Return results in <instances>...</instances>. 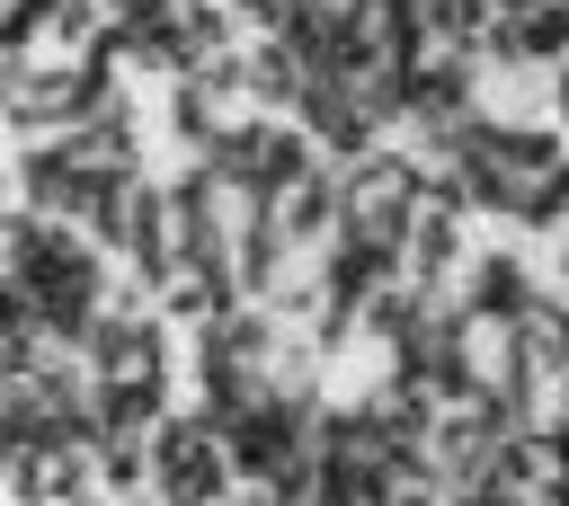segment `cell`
Masks as SVG:
<instances>
[{
  "label": "cell",
  "mask_w": 569,
  "mask_h": 506,
  "mask_svg": "<svg viewBox=\"0 0 569 506\" xmlns=\"http://www.w3.org/2000/svg\"><path fill=\"white\" fill-rule=\"evenodd\" d=\"M151 488H160L169 506H222V497L240 488V462H231V435H222L213 417H196V408H178V417L160 426V470H151Z\"/></svg>",
  "instance_id": "7a4b0ae2"
},
{
  "label": "cell",
  "mask_w": 569,
  "mask_h": 506,
  "mask_svg": "<svg viewBox=\"0 0 569 506\" xmlns=\"http://www.w3.org/2000/svg\"><path fill=\"white\" fill-rule=\"evenodd\" d=\"M551 115H560V124H569V62H560V71H551Z\"/></svg>",
  "instance_id": "52a82bcc"
},
{
  "label": "cell",
  "mask_w": 569,
  "mask_h": 506,
  "mask_svg": "<svg viewBox=\"0 0 569 506\" xmlns=\"http://www.w3.org/2000/svg\"><path fill=\"white\" fill-rule=\"evenodd\" d=\"M560 293H569V231H560Z\"/></svg>",
  "instance_id": "ba28073f"
},
{
  "label": "cell",
  "mask_w": 569,
  "mask_h": 506,
  "mask_svg": "<svg viewBox=\"0 0 569 506\" xmlns=\"http://www.w3.org/2000/svg\"><path fill=\"white\" fill-rule=\"evenodd\" d=\"M276 231H284L302 257H320V249L347 231V169H338V160H320L311 178H293V186L276 195Z\"/></svg>",
  "instance_id": "277c9868"
},
{
  "label": "cell",
  "mask_w": 569,
  "mask_h": 506,
  "mask_svg": "<svg viewBox=\"0 0 569 506\" xmlns=\"http://www.w3.org/2000/svg\"><path fill=\"white\" fill-rule=\"evenodd\" d=\"M338 169H347V231L400 249L409 222H418V204H427V178H436V169H427L418 151H400V142H373L365 160H338Z\"/></svg>",
  "instance_id": "6da1fadb"
},
{
  "label": "cell",
  "mask_w": 569,
  "mask_h": 506,
  "mask_svg": "<svg viewBox=\"0 0 569 506\" xmlns=\"http://www.w3.org/2000/svg\"><path fill=\"white\" fill-rule=\"evenodd\" d=\"M222 506H284V497H276V488H258V479H240V488H231Z\"/></svg>",
  "instance_id": "8992f818"
},
{
  "label": "cell",
  "mask_w": 569,
  "mask_h": 506,
  "mask_svg": "<svg viewBox=\"0 0 569 506\" xmlns=\"http://www.w3.org/2000/svg\"><path fill=\"white\" fill-rule=\"evenodd\" d=\"M453 293H462V311H471V320L516 328L551 284L533 275V257H525V249H471V266H462V284H453Z\"/></svg>",
  "instance_id": "3957f363"
},
{
  "label": "cell",
  "mask_w": 569,
  "mask_h": 506,
  "mask_svg": "<svg viewBox=\"0 0 569 506\" xmlns=\"http://www.w3.org/2000/svg\"><path fill=\"white\" fill-rule=\"evenodd\" d=\"M62 142H71L89 169H142V124H133V98H124V89H116L98 115H80Z\"/></svg>",
  "instance_id": "5b68a950"
}]
</instances>
